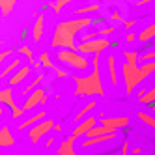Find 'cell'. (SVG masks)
I'll list each match as a JSON object with an SVG mask.
<instances>
[{"label": "cell", "mask_w": 155, "mask_h": 155, "mask_svg": "<svg viewBox=\"0 0 155 155\" xmlns=\"http://www.w3.org/2000/svg\"><path fill=\"white\" fill-rule=\"evenodd\" d=\"M54 121L52 120H43V121H39L38 125H34V127H30L28 129V138H30V142L32 144H38L45 135H49L51 131H54Z\"/></svg>", "instance_id": "52a82bcc"}, {"label": "cell", "mask_w": 155, "mask_h": 155, "mask_svg": "<svg viewBox=\"0 0 155 155\" xmlns=\"http://www.w3.org/2000/svg\"><path fill=\"white\" fill-rule=\"evenodd\" d=\"M71 2H82V0H71Z\"/></svg>", "instance_id": "ee69618b"}, {"label": "cell", "mask_w": 155, "mask_h": 155, "mask_svg": "<svg viewBox=\"0 0 155 155\" xmlns=\"http://www.w3.org/2000/svg\"><path fill=\"white\" fill-rule=\"evenodd\" d=\"M97 38H101V34H99V28H86L82 34H81V43L92 41V39H97Z\"/></svg>", "instance_id": "4316f807"}, {"label": "cell", "mask_w": 155, "mask_h": 155, "mask_svg": "<svg viewBox=\"0 0 155 155\" xmlns=\"http://www.w3.org/2000/svg\"><path fill=\"white\" fill-rule=\"evenodd\" d=\"M15 144V138L12 135V131H9L8 127H2L0 129V146L2 148H12Z\"/></svg>", "instance_id": "ffe728a7"}, {"label": "cell", "mask_w": 155, "mask_h": 155, "mask_svg": "<svg viewBox=\"0 0 155 155\" xmlns=\"http://www.w3.org/2000/svg\"><path fill=\"white\" fill-rule=\"evenodd\" d=\"M38 60L41 62L43 68H47V69H52V68H54V64H52V60H51V56H49V52H41L39 56H38Z\"/></svg>", "instance_id": "f546056e"}, {"label": "cell", "mask_w": 155, "mask_h": 155, "mask_svg": "<svg viewBox=\"0 0 155 155\" xmlns=\"http://www.w3.org/2000/svg\"><path fill=\"white\" fill-rule=\"evenodd\" d=\"M125 41L129 43V45H131V43H135V41H138V34H135V32H127V34H125Z\"/></svg>", "instance_id": "e575fe53"}, {"label": "cell", "mask_w": 155, "mask_h": 155, "mask_svg": "<svg viewBox=\"0 0 155 155\" xmlns=\"http://www.w3.org/2000/svg\"><path fill=\"white\" fill-rule=\"evenodd\" d=\"M101 125H107L112 131H118L121 127L129 125V118L127 116H114V118H101Z\"/></svg>", "instance_id": "7c38bea8"}, {"label": "cell", "mask_w": 155, "mask_h": 155, "mask_svg": "<svg viewBox=\"0 0 155 155\" xmlns=\"http://www.w3.org/2000/svg\"><path fill=\"white\" fill-rule=\"evenodd\" d=\"M43 26H45V17H43V13H39L34 23V28H32V39L36 43L41 41V38H43Z\"/></svg>", "instance_id": "ac0fdd59"}, {"label": "cell", "mask_w": 155, "mask_h": 155, "mask_svg": "<svg viewBox=\"0 0 155 155\" xmlns=\"http://www.w3.org/2000/svg\"><path fill=\"white\" fill-rule=\"evenodd\" d=\"M118 137V131L116 133H110V135H101V137H92V138H84L81 142V148L82 150H88V148H92V146H97V144H105L108 140H114Z\"/></svg>", "instance_id": "8fae6325"}, {"label": "cell", "mask_w": 155, "mask_h": 155, "mask_svg": "<svg viewBox=\"0 0 155 155\" xmlns=\"http://www.w3.org/2000/svg\"><path fill=\"white\" fill-rule=\"evenodd\" d=\"M150 110H151V112L155 114V105H150Z\"/></svg>", "instance_id": "7bdbcfd3"}, {"label": "cell", "mask_w": 155, "mask_h": 155, "mask_svg": "<svg viewBox=\"0 0 155 155\" xmlns=\"http://www.w3.org/2000/svg\"><path fill=\"white\" fill-rule=\"evenodd\" d=\"M52 144H54V137H47V140H45V146H47V148H52Z\"/></svg>", "instance_id": "f35d334b"}, {"label": "cell", "mask_w": 155, "mask_h": 155, "mask_svg": "<svg viewBox=\"0 0 155 155\" xmlns=\"http://www.w3.org/2000/svg\"><path fill=\"white\" fill-rule=\"evenodd\" d=\"M69 2H71V0H52V2L45 4V8H52V9H54V13L60 15V13H62V9H64V6H68Z\"/></svg>", "instance_id": "83f0119b"}, {"label": "cell", "mask_w": 155, "mask_h": 155, "mask_svg": "<svg viewBox=\"0 0 155 155\" xmlns=\"http://www.w3.org/2000/svg\"><path fill=\"white\" fill-rule=\"evenodd\" d=\"M90 26H94L92 17H79V19L62 21V23H58L56 28H54L51 45L56 47V49H77V45H75L77 36L82 34V32Z\"/></svg>", "instance_id": "6da1fadb"}, {"label": "cell", "mask_w": 155, "mask_h": 155, "mask_svg": "<svg viewBox=\"0 0 155 155\" xmlns=\"http://www.w3.org/2000/svg\"><path fill=\"white\" fill-rule=\"evenodd\" d=\"M30 73H32V65H23V68H19V69L8 79V86H12V88L21 86V84H23V81L28 79Z\"/></svg>", "instance_id": "30bf717a"}, {"label": "cell", "mask_w": 155, "mask_h": 155, "mask_svg": "<svg viewBox=\"0 0 155 155\" xmlns=\"http://www.w3.org/2000/svg\"><path fill=\"white\" fill-rule=\"evenodd\" d=\"M137 116H138V120L142 121V124H146L148 127L155 129V114H153V112L150 114V112H146V110H140Z\"/></svg>", "instance_id": "484cf974"}, {"label": "cell", "mask_w": 155, "mask_h": 155, "mask_svg": "<svg viewBox=\"0 0 155 155\" xmlns=\"http://www.w3.org/2000/svg\"><path fill=\"white\" fill-rule=\"evenodd\" d=\"M127 150H129V142L125 140V142H124V146H121V155H127Z\"/></svg>", "instance_id": "ab89813d"}, {"label": "cell", "mask_w": 155, "mask_h": 155, "mask_svg": "<svg viewBox=\"0 0 155 155\" xmlns=\"http://www.w3.org/2000/svg\"><path fill=\"white\" fill-rule=\"evenodd\" d=\"M0 103H2V105H8L9 108H12V120H19L21 116L25 114V108L19 107V105L15 103V99H13V88H12V86L2 88V92H0Z\"/></svg>", "instance_id": "8992f818"}, {"label": "cell", "mask_w": 155, "mask_h": 155, "mask_svg": "<svg viewBox=\"0 0 155 155\" xmlns=\"http://www.w3.org/2000/svg\"><path fill=\"white\" fill-rule=\"evenodd\" d=\"M75 81V95L82 97V95H105V88H103V81H101V73H99V54H94L92 58V73L81 77V75H73Z\"/></svg>", "instance_id": "7a4b0ae2"}, {"label": "cell", "mask_w": 155, "mask_h": 155, "mask_svg": "<svg viewBox=\"0 0 155 155\" xmlns=\"http://www.w3.org/2000/svg\"><path fill=\"white\" fill-rule=\"evenodd\" d=\"M56 58H58L60 64L68 65V68H71L75 71H82V73L92 65V62L86 58V54L79 52L77 49H60Z\"/></svg>", "instance_id": "277c9868"}, {"label": "cell", "mask_w": 155, "mask_h": 155, "mask_svg": "<svg viewBox=\"0 0 155 155\" xmlns=\"http://www.w3.org/2000/svg\"><path fill=\"white\" fill-rule=\"evenodd\" d=\"M94 108H95V101H88V103H86V105L81 108V112L75 116V120H73V121H75V124H81V121H82V118H88V114H90Z\"/></svg>", "instance_id": "603a6c76"}, {"label": "cell", "mask_w": 155, "mask_h": 155, "mask_svg": "<svg viewBox=\"0 0 155 155\" xmlns=\"http://www.w3.org/2000/svg\"><path fill=\"white\" fill-rule=\"evenodd\" d=\"M95 125H97V118H95V116H88V118H84V120L81 121V124H77V127L73 129L71 135L77 137V138L86 137V133L90 131V129H94Z\"/></svg>", "instance_id": "9c48e42d"}, {"label": "cell", "mask_w": 155, "mask_h": 155, "mask_svg": "<svg viewBox=\"0 0 155 155\" xmlns=\"http://www.w3.org/2000/svg\"><path fill=\"white\" fill-rule=\"evenodd\" d=\"M19 68H23V65H21V58H12V60H9V64L2 68L0 77H2V79H9V77H12Z\"/></svg>", "instance_id": "2e32d148"}, {"label": "cell", "mask_w": 155, "mask_h": 155, "mask_svg": "<svg viewBox=\"0 0 155 155\" xmlns=\"http://www.w3.org/2000/svg\"><path fill=\"white\" fill-rule=\"evenodd\" d=\"M9 56H12V51H9V49H8V51H2V54H0V60H2V62H6Z\"/></svg>", "instance_id": "74e56055"}, {"label": "cell", "mask_w": 155, "mask_h": 155, "mask_svg": "<svg viewBox=\"0 0 155 155\" xmlns=\"http://www.w3.org/2000/svg\"><path fill=\"white\" fill-rule=\"evenodd\" d=\"M47 103V94H45V90L43 88H38V90H34L26 99H25V105H23V108H25V112H28V110H32V108H36L38 105H45Z\"/></svg>", "instance_id": "ba28073f"}, {"label": "cell", "mask_w": 155, "mask_h": 155, "mask_svg": "<svg viewBox=\"0 0 155 155\" xmlns=\"http://www.w3.org/2000/svg\"><path fill=\"white\" fill-rule=\"evenodd\" d=\"M110 45H114V43H110L108 38H97V39H92V41H84V43H79L77 45V51L82 52V54H101L103 51H107Z\"/></svg>", "instance_id": "5b68a950"}, {"label": "cell", "mask_w": 155, "mask_h": 155, "mask_svg": "<svg viewBox=\"0 0 155 155\" xmlns=\"http://www.w3.org/2000/svg\"><path fill=\"white\" fill-rule=\"evenodd\" d=\"M19 52L23 54V56H25V58H26L32 65H36V68H39V65H41V62H39V60H36V56H34V52H32V49H30V47L23 45V47L19 49Z\"/></svg>", "instance_id": "d4e9b609"}, {"label": "cell", "mask_w": 155, "mask_h": 155, "mask_svg": "<svg viewBox=\"0 0 155 155\" xmlns=\"http://www.w3.org/2000/svg\"><path fill=\"white\" fill-rule=\"evenodd\" d=\"M110 21H118V23H124V17L120 15V12H110Z\"/></svg>", "instance_id": "8d00e7d4"}, {"label": "cell", "mask_w": 155, "mask_h": 155, "mask_svg": "<svg viewBox=\"0 0 155 155\" xmlns=\"http://www.w3.org/2000/svg\"><path fill=\"white\" fill-rule=\"evenodd\" d=\"M17 4V0H0V12H2V15H9L13 12V8Z\"/></svg>", "instance_id": "f1b7e54d"}, {"label": "cell", "mask_w": 155, "mask_h": 155, "mask_svg": "<svg viewBox=\"0 0 155 155\" xmlns=\"http://www.w3.org/2000/svg\"><path fill=\"white\" fill-rule=\"evenodd\" d=\"M43 79H45V75H38L36 77V79L34 81H32L28 86H25V88H21V95H23V97H28L32 92H34L36 90V88H39V84L43 82Z\"/></svg>", "instance_id": "44dd1931"}, {"label": "cell", "mask_w": 155, "mask_h": 155, "mask_svg": "<svg viewBox=\"0 0 155 155\" xmlns=\"http://www.w3.org/2000/svg\"><path fill=\"white\" fill-rule=\"evenodd\" d=\"M124 58H125L127 62H131V64H138L140 54H138L137 51H124Z\"/></svg>", "instance_id": "4dcf8cb0"}, {"label": "cell", "mask_w": 155, "mask_h": 155, "mask_svg": "<svg viewBox=\"0 0 155 155\" xmlns=\"http://www.w3.org/2000/svg\"><path fill=\"white\" fill-rule=\"evenodd\" d=\"M116 32V26L114 25H107V26H101L99 28V34H101V38H107V36H110V34H114Z\"/></svg>", "instance_id": "1f68e13d"}, {"label": "cell", "mask_w": 155, "mask_h": 155, "mask_svg": "<svg viewBox=\"0 0 155 155\" xmlns=\"http://www.w3.org/2000/svg\"><path fill=\"white\" fill-rule=\"evenodd\" d=\"M151 39H155V23L148 25L146 28H142L138 32V41L142 43V45H148Z\"/></svg>", "instance_id": "e0dca14e"}, {"label": "cell", "mask_w": 155, "mask_h": 155, "mask_svg": "<svg viewBox=\"0 0 155 155\" xmlns=\"http://www.w3.org/2000/svg\"><path fill=\"white\" fill-rule=\"evenodd\" d=\"M54 131H56V133H62V125H54Z\"/></svg>", "instance_id": "b9f144b4"}, {"label": "cell", "mask_w": 155, "mask_h": 155, "mask_svg": "<svg viewBox=\"0 0 155 155\" xmlns=\"http://www.w3.org/2000/svg\"><path fill=\"white\" fill-rule=\"evenodd\" d=\"M79 140L77 137H73V135H69L65 140H62V144L58 146V150H56V155H77V151H75V142Z\"/></svg>", "instance_id": "5bb4252c"}, {"label": "cell", "mask_w": 155, "mask_h": 155, "mask_svg": "<svg viewBox=\"0 0 155 155\" xmlns=\"http://www.w3.org/2000/svg\"><path fill=\"white\" fill-rule=\"evenodd\" d=\"M103 155H108V153H103Z\"/></svg>", "instance_id": "f6af8a7d"}, {"label": "cell", "mask_w": 155, "mask_h": 155, "mask_svg": "<svg viewBox=\"0 0 155 155\" xmlns=\"http://www.w3.org/2000/svg\"><path fill=\"white\" fill-rule=\"evenodd\" d=\"M45 118H47V112H45V110H39L38 114H32L30 118L23 120V121H21V124H19L17 127H19L21 131H28L30 127H34V125H38L39 121H43V120H45Z\"/></svg>", "instance_id": "4fadbf2b"}, {"label": "cell", "mask_w": 155, "mask_h": 155, "mask_svg": "<svg viewBox=\"0 0 155 155\" xmlns=\"http://www.w3.org/2000/svg\"><path fill=\"white\" fill-rule=\"evenodd\" d=\"M121 25H124V28L129 32L131 28H135V25H137V21L135 19H124V23H121Z\"/></svg>", "instance_id": "d590c367"}, {"label": "cell", "mask_w": 155, "mask_h": 155, "mask_svg": "<svg viewBox=\"0 0 155 155\" xmlns=\"http://www.w3.org/2000/svg\"><path fill=\"white\" fill-rule=\"evenodd\" d=\"M52 71L56 73V77H58V79H68V77H69V73L65 71V69H62V68H58V65H54V68H52Z\"/></svg>", "instance_id": "d6a6232c"}, {"label": "cell", "mask_w": 155, "mask_h": 155, "mask_svg": "<svg viewBox=\"0 0 155 155\" xmlns=\"http://www.w3.org/2000/svg\"><path fill=\"white\" fill-rule=\"evenodd\" d=\"M135 4H137V6L140 8V6H146V4H151V0H137Z\"/></svg>", "instance_id": "60d3db41"}, {"label": "cell", "mask_w": 155, "mask_h": 155, "mask_svg": "<svg viewBox=\"0 0 155 155\" xmlns=\"http://www.w3.org/2000/svg\"><path fill=\"white\" fill-rule=\"evenodd\" d=\"M140 60H142V62H153V60H155V49H153V51H148V52H144L142 56H140Z\"/></svg>", "instance_id": "836d02e7"}, {"label": "cell", "mask_w": 155, "mask_h": 155, "mask_svg": "<svg viewBox=\"0 0 155 155\" xmlns=\"http://www.w3.org/2000/svg\"><path fill=\"white\" fill-rule=\"evenodd\" d=\"M107 71H108V79H110V84L112 86H118L120 82V73H118V68H116V58L110 54V56H107Z\"/></svg>", "instance_id": "9a60e30c"}, {"label": "cell", "mask_w": 155, "mask_h": 155, "mask_svg": "<svg viewBox=\"0 0 155 155\" xmlns=\"http://www.w3.org/2000/svg\"><path fill=\"white\" fill-rule=\"evenodd\" d=\"M99 12V4H88V6H82V8H77L73 15H92V13H97Z\"/></svg>", "instance_id": "cb8c5ba5"}, {"label": "cell", "mask_w": 155, "mask_h": 155, "mask_svg": "<svg viewBox=\"0 0 155 155\" xmlns=\"http://www.w3.org/2000/svg\"><path fill=\"white\" fill-rule=\"evenodd\" d=\"M110 133H116V131H112L110 127H107V125H95L94 129H90L86 133V137L84 138H92V137H101V135H110Z\"/></svg>", "instance_id": "7402d4cb"}, {"label": "cell", "mask_w": 155, "mask_h": 155, "mask_svg": "<svg viewBox=\"0 0 155 155\" xmlns=\"http://www.w3.org/2000/svg\"><path fill=\"white\" fill-rule=\"evenodd\" d=\"M120 75H121V81H124V86H125L127 95L135 92V88H137L142 81L148 79V77L142 73L140 65H138V64H131V62H124V64H121Z\"/></svg>", "instance_id": "3957f363"}, {"label": "cell", "mask_w": 155, "mask_h": 155, "mask_svg": "<svg viewBox=\"0 0 155 155\" xmlns=\"http://www.w3.org/2000/svg\"><path fill=\"white\" fill-rule=\"evenodd\" d=\"M138 101L142 105H153L155 103V86L148 88V90H140L138 92Z\"/></svg>", "instance_id": "d6986e66"}]
</instances>
